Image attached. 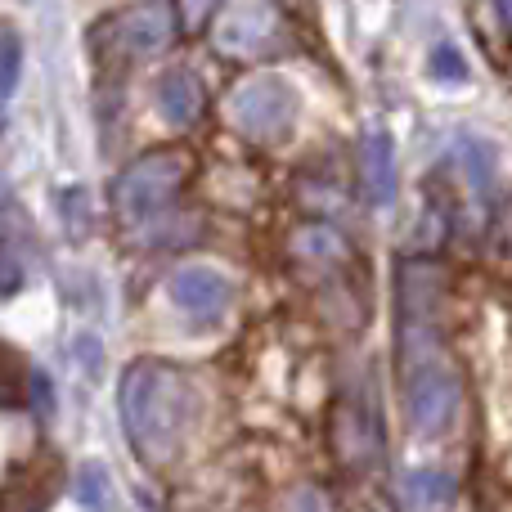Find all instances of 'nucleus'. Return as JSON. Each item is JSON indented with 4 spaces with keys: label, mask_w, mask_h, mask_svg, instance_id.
<instances>
[{
    "label": "nucleus",
    "mask_w": 512,
    "mask_h": 512,
    "mask_svg": "<svg viewBox=\"0 0 512 512\" xmlns=\"http://www.w3.org/2000/svg\"><path fill=\"white\" fill-rule=\"evenodd\" d=\"M198 382L162 360H135L117 382V414L135 459L149 472H167L185 454L198 427Z\"/></svg>",
    "instance_id": "1"
},
{
    "label": "nucleus",
    "mask_w": 512,
    "mask_h": 512,
    "mask_svg": "<svg viewBox=\"0 0 512 512\" xmlns=\"http://www.w3.org/2000/svg\"><path fill=\"white\" fill-rule=\"evenodd\" d=\"M194 180V158L185 149H153L135 158L122 176L113 180V212L126 230H140L158 212L176 207L185 185Z\"/></svg>",
    "instance_id": "2"
},
{
    "label": "nucleus",
    "mask_w": 512,
    "mask_h": 512,
    "mask_svg": "<svg viewBox=\"0 0 512 512\" xmlns=\"http://www.w3.org/2000/svg\"><path fill=\"white\" fill-rule=\"evenodd\" d=\"M180 36V18L167 0H140L126 5L117 14H108L104 23L90 27V50L99 59H117V63H140V59H158L162 50H171Z\"/></svg>",
    "instance_id": "3"
},
{
    "label": "nucleus",
    "mask_w": 512,
    "mask_h": 512,
    "mask_svg": "<svg viewBox=\"0 0 512 512\" xmlns=\"http://www.w3.org/2000/svg\"><path fill=\"white\" fill-rule=\"evenodd\" d=\"M212 50L234 63H256L292 50V27L274 0H221L212 14Z\"/></svg>",
    "instance_id": "4"
},
{
    "label": "nucleus",
    "mask_w": 512,
    "mask_h": 512,
    "mask_svg": "<svg viewBox=\"0 0 512 512\" xmlns=\"http://www.w3.org/2000/svg\"><path fill=\"white\" fill-rule=\"evenodd\" d=\"M225 122L248 144L270 149V144L288 140L292 122H297V95H292V86L283 77L261 72V77H248L230 90V99H225Z\"/></svg>",
    "instance_id": "5"
},
{
    "label": "nucleus",
    "mask_w": 512,
    "mask_h": 512,
    "mask_svg": "<svg viewBox=\"0 0 512 512\" xmlns=\"http://www.w3.org/2000/svg\"><path fill=\"white\" fill-rule=\"evenodd\" d=\"M463 409V373L445 355L405 369V418L418 436H445Z\"/></svg>",
    "instance_id": "6"
},
{
    "label": "nucleus",
    "mask_w": 512,
    "mask_h": 512,
    "mask_svg": "<svg viewBox=\"0 0 512 512\" xmlns=\"http://www.w3.org/2000/svg\"><path fill=\"white\" fill-rule=\"evenodd\" d=\"M328 441H333V459L342 463L346 472L364 477L382 463V427L373 423V414L355 400H342L328 418Z\"/></svg>",
    "instance_id": "7"
},
{
    "label": "nucleus",
    "mask_w": 512,
    "mask_h": 512,
    "mask_svg": "<svg viewBox=\"0 0 512 512\" xmlns=\"http://www.w3.org/2000/svg\"><path fill=\"white\" fill-rule=\"evenodd\" d=\"M171 301H176V310L189 319V324L212 328L230 315L234 288L221 270H212V265H185V270H176V279H171Z\"/></svg>",
    "instance_id": "8"
},
{
    "label": "nucleus",
    "mask_w": 512,
    "mask_h": 512,
    "mask_svg": "<svg viewBox=\"0 0 512 512\" xmlns=\"http://www.w3.org/2000/svg\"><path fill=\"white\" fill-rule=\"evenodd\" d=\"M450 279H445L441 261H427V256H409L396 270V301H400V324H436V310H441Z\"/></svg>",
    "instance_id": "9"
},
{
    "label": "nucleus",
    "mask_w": 512,
    "mask_h": 512,
    "mask_svg": "<svg viewBox=\"0 0 512 512\" xmlns=\"http://www.w3.org/2000/svg\"><path fill=\"white\" fill-rule=\"evenodd\" d=\"M360 194L369 207H391L400 194V162L396 144L382 126H369L360 135Z\"/></svg>",
    "instance_id": "10"
},
{
    "label": "nucleus",
    "mask_w": 512,
    "mask_h": 512,
    "mask_svg": "<svg viewBox=\"0 0 512 512\" xmlns=\"http://www.w3.org/2000/svg\"><path fill=\"white\" fill-rule=\"evenodd\" d=\"M203 108H207L203 81H198L189 68H176L158 81V113L167 117L176 131H189V126L203 122Z\"/></svg>",
    "instance_id": "11"
},
{
    "label": "nucleus",
    "mask_w": 512,
    "mask_h": 512,
    "mask_svg": "<svg viewBox=\"0 0 512 512\" xmlns=\"http://www.w3.org/2000/svg\"><path fill=\"white\" fill-rule=\"evenodd\" d=\"M288 256L297 265H346L351 261V243L342 230L324 221H306L288 234Z\"/></svg>",
    "instance_id": "12"
},
{
    "label": "nucleus",
    "mask_w": 512,
    "mask_h": 512,
    "mask_svg": "<svg viewBox=\"0 0 512 512\" xmlns=\"http://www.w3.org/2000/svg\"><path fill=\"white\" fill-rule=\"evenodd\" d=\"M454 499H459L454 477H445L436 468H418L400 481V504L405 508H450Z\"/></svg>",
    "instance_id": "13"
},
{
    "label": "nucleus",
    "mask_w": 512,
    "mask_h": 512,
    "mask_svg": "<svg viewBox=\"0 0 512 512\" xmlns=\"http://www.w3.org/2000/svg\"><path fill=\"white\" fill-rule=\"evenodd\" d=\"M18 68H23V41L9 27H0V126H5V108L18 90Z\"/></svg>",
    "instance_id": "14"
},
{
    "label": "nucleus",
    "mask_w": 512,
    "mask_h": 512,
    "mask_svg": "<svg viewBox=\"0 0 512 512\" xmlns=\"http://www.w3.org/2000/svg\"><path fill=\"white\" fill-rule=\"evenodd\" d=\"M27 279V256L18 252V239L0 230V297H14Z\"/></svg>",
    "instance_id": "15"
},
{
    "label": "nucleus",
    "mask_w": 512,
    "mask_h": 512,
    "mask_svg": "<svg viewBox=\"0 0 512 512\" xmlns=\"http://www.w3.org/2000/svg\"><path fill=\"white\" fill-rule=\"evenodd\" d=\"M486 252H490V261L495 265H512V194L495 207V216H490Z\"/></svg>",
    "instance_id": "16"
},
{
    "label": "nucleus",
    "mask_w": 512,
    "mask_h": 512,
    "mask_svg": "<svg viewBox=\"0 0 512 512\" xmlns=\"http://www.w3.org/2000/svg\"><path fill=\"white\" fill-rule=\"evenodd\" d=\"M459 167L468 171V185L477 189V194H486L490 180H495V162H490V149L477 140H463L459 144Z\"/></svg>",
    "instance_id": "17"
},
{
    "label": "nucleus",
    "mask_w": 512,
    "mask_h": 512,
    "mask_svg": "<svg viewBox=\"0 0 512 512\" xmlns=\"http://www.w3.org/2000/svg\"><path fill=\"white\" fill-rule=\"evenodd\" d=\"M77 504L81 508H108L113 499H108V468L104 463H86V468L77 472Z\"/></svg>",
    "instance_id": "18"
},
{
    "label": "nucleus",
    "mask_w": 512,
    "mask_h": 512,
    "mask_svg": "<svg viewBox=\"0 0 512 512\" xmlns=\"http://www.w3.org/2000/svg\"><path fill=\"white\" fill-rule=\"evenodd\" d=\"M63 225H68V239H72V243H81V239L90 234L95 216H90L86 189H68V194H63Z\"/></svg>",
    "instance_id": "19"
},
{
    "label": "nucleus",
    "mask_w": 512,
    "mask_h": 512,
    "mask_svg": "<svg viewBox=\"0 0 512 512\" xmlns=\"http://www.w3.org/2000/svg\"><path fill=\"white\" fill-rule=\"evenodd\" d=\"M432 77L463 86V81H468V59H463L454 45H436V50H432Z\"/></svg>",
    "instance_id": "20"
},
{
    "label": "nucleus",
    "mask_w": 512,
    "mask_h": 512,
    "mask_svg": "<svg viewBox=\"0 0 512 512\" xmlns=\"http://www.w3.org/2000/svg\"><path fill=\"white\" fill-rule=\"evenodd\" d=\"M216 9H221V0H176V18H180V27H185V32L207 27Z\"/></svg>",
    "instance_id": "21"
},
{
    "label": "nucleus",
    "mask_w": 512,
    "mask_h": 512,
    "mask_svg": "<svg viewBox=\"0 0 512 512\" xmlns=\"http://www.w3.org/2000/svg\"><path fill=\"white\" fill-rule=\"evenodd\" d=\"M328 504H333V499L315 486H297L288 499H283V508H328Z\"/></svg>",
    "instance_id": "22"
},
{
    "label": "nucleus",
    "mask_w": 512,
    "mask_h": 512,
    "mask_svg": "<svg viewBox=\"0 0 512 512\" xmlns=\"http://www.w3.org/2000/svg\"><path fill=\"white\" fill-rule=\"evenodd\" d=\"M32 396H36V414H54V396H50L45 373H32Z\"/></svg>",
    "instance_id": "23"
},
{
    "label": "nucleus",
    "mask_w": 512,
    "mask_h": 512,
    "mask_svg": "<svg viewBox=\"0 0 512 512\" xmlns=\"http://www.w3.org/2000/svg\"><path fill=\"white\" fill-rule=\"evenodd\" d=\"M495 9H499V23H504V32L512 36V0H495Z\"/></svg>",
    "instance_id": "24"
}]
</instances>
